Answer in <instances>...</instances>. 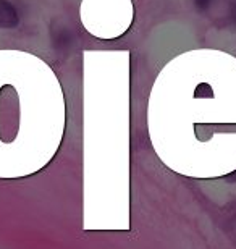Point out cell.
I'll return each instance as SVG.
<instances>
[{
    "mask_svg": "<svg viewBox=\"0 0 236 249\" xmlns=\"http://www.w3.org/2000/svg\"><path fill=\"white\" fill-rule=\"evenodd\" d=\"M19 23L18 12L10 0H0V29L17 28Z\"/></svg>",
    "mask_w": 236,
    "mask_h": 249,
    "instance_id": "obj_1",
    "label": "cell"
},
{
    "mask_svg": "<svg viewBox=\"0 0 236 249\" xmlns=\"http://www.w3.org/2000/svg\"><path fill=\"white\" fill-rule=\"evenodd\" d=\"M196 3V8L200 10V12H204V10L209 8V5L212 3V0H194Z\"/></svg>",
    "mask_w": 236,
    "mask_h": 249,
    "instance_id": "obj_2",
    "label": "cell"
},
{
    "mask_svg": "<svg viewBox=\"0 0 236 249\" xmlns=\"http://www.w3.org/2000/svg\"><path fill=\"white\" fill-rule=\"evenodd\" d=\"M232 12H233V17H235V19H236V2L232 5Z\"/></svg>",
    "mask_w": 236,
    "mask_h": 249,
    "instance_id": "obj_3",
    "label": "cell"
}]
</instances>
